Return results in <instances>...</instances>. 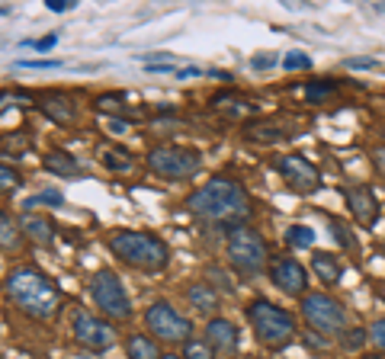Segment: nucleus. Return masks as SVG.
Segmentation results:
<instances>
[{"instance_id":"obj_1","label":"nucleus","mask_w":385,"mask_h":359,"mask_svg":"<svg viewBox=\"0 0 385 359\" xmlns=\"http://www.w3.org/2000/svg\"><path fill=\"white\" fill-rule=\"evenodd\" d=\"M186 209L196 218H202V222L241 228L244 218L250 215V196L237 180L212 177L209 183H202L199 189H192L186 196Z\"/></svg>"},{"instance_id":"obj_2","label":"nucleus","mask_w":385,"mask_h":359,"mask_svg":"<svg viewBox=\"0 0 385 359\" xmlns=\"http://www.w3.org/2000/svg\"><path fill=\"white\" fill-rule=\"evenodd\" d=\"M4 295L19 308L26 311L29 318H55V311L61 308V292L58 286L36 266H19L13 273H6L4 279Z\"/></svg>"},{"instance_id":"obj_3","label":"nucleus","mask_w":385,"mask_h":359,"mask_svg":"<svg viewBox=\"0 0 385 359\" xmlns=\"http://www.w3.org/2000/svg\"><path fill=\"white\" fill-rule=\"evenodd\" d=\"M109 254L141 273H160L170 266V247L151 231H113L106 241Z\"/></svg>"},{"instance_id":"obj_4","label":"nucleus","mask_w":385,"mask_h":359,"mask_svg":"<svg viewBox=\"0 0 385 359\" xmlns=\"http://www.w3.org/2000/svg\"><path fill=\"white\" fill-rule=\"evenodd\" d=\"M247 321L254 327L257 340L267 346H286L295 337V318L286 308L273 305L270 298H254L247 305Z\"/></svg>"},{"instance_id":"obj_5","label":"nucleus","mask_w":385,"mask_h":359,"mask_svg":"<svg viewBox=\"0 0 385 359\" xmlns=\"http://www.w3.org/2000/svg\"><path fill=\"white\" fill-rule=\"evenodd\" d=\"M145 167L160 180H192L202 170V154L186 145H158L148 151Z\"/></svg>"},{"instance_id":"obj_6","label":"nucleus","mask_w":385,"mask_h":359,"mask_svg":"<svg viewBox=\"0 0 385 359\" xmlns=\"http://www.w3.org/2000/svg\"><path fill=\"white\" fill-rule=\"evenodd\" d=\"M270 254H267V244H263V237L257 234L254 228H231L228 234V263L235 273L241 276H257L263 273V266H267Z\"/></svg>"},{"instance_id":"obj_7","label":"nucleus","mask_w":385,"mask_h":359,"mask_svg":"<svg viewBox=\"0 0 385 359\" xmlns=\"http://www.w3.org/2000/svg\"><path fill=\"white\" fill-rule=\"evenodd\" d=\"M299 311L314 333H344L346 331V308L327 292L302 295Z\"/></svg>"},{"instance_id":"obj_8","label":"nucleus","mask_w":385,"mask_h":359,"mask_svg":"<svg viewBox=\"0 0 385 359\" xmlns=\"http://www.w3.org/2000/svg\"><path fill=\"white\" fill-rule=\"evenodd\" d=\"M90 298L109 318H115V321L132 318V298H128L125 286H122V279L113 269H96L90 276Z\"/></svg>"},{"instance_id":"obj_9","label":"nucleus","mask_w":385,"mask_h":359,"mask_svg":"<svg viewBox=\"0 0 385 359\" xmlns=\"http://www.w3.org/2000/svg\"><path fill=\"white\" fill-rule=\"evenodd\" d=\"M145 324L154 337L170 340V343H186L192 337V321L183 318L170 301H151L145 311Z\"/></svg>"},{"instance_id":"obj_10","label":"nucleus","mask_w":385,"mask_h":359,"mask_svg":"<svg viewBox=\"0 0 385 359\" xmlns=\"http://www.w3.org/2000/svg\"><path fill=\"white\" fill-rule=\"evenodd\" d=\"M71 333H74V340L83 346V350L90 353H103L109 350V346L115 343V327L109 324V321H100L93 318L90 311H74V321H71Z\"/></svg>"},{"instance_id":"obj_11","label":"nucleus","mask_w":385,"mask_h":359,"mask_svg":"<svg viewBox=\"0 0 385 359\" xmlns=\"http://www.w3.org/2000/svg\"><path fill=\"white\" fill-rule=\"evenodd\" d=\"M273 167H276V173L286 180V186L292 192H314L321 186L318 167L308 157H302V154H282V157H276Z\"/></svg>"},{"instance_id":"obj_12","label":"nucleus","mask_w":385,"mask_h":359,"mask_svg":"<svg viewBox=\"0 0 385 359\" xmlns=\"http://www.w3.org/2000/svg\"><path fill=\"white\" fill-rule=\"evenodd\" d=\"M270 279L286 295H299V298L308 295V269L295 256H276L273 266H270Z\"/></svg>"},{"instance_id":"obj_13","label":"nucleus","mask_w":385,"mask_h":359,"mask_svg":"<svg viewBox=\"0 0 385 359\" xmlns=\"http://www.w3.org/2000/svg\"><path fill=\"white\" fill-rule=\"evenodd\" d=\"M344 199H346V205H350V215L356 218L363 228H372V224L379 222V202H376L372 186H366V183L344 186Z\"/></svg>"},{"instance_id":"obj_14","label":"nucleus","mask_w":385,"mask_h":359,"mask_svg":"<svg viewBox=\"0 0 385 359\" xmlns=\"http://www.w3.org/2000/svg\"><path fill=\"white\" fill-rule=\"evenodd\" d=\"M16 222H19V231H23L26 241L38 244V247H51V241H55V222H51L48 215H38V212H23Z\"/></svg>"},{"instance_id":"obj_15","label":"nucleus","mask_w":385,"mask_h":359,"mask_svg":"<svg viewBox=\"0 0 385 359\" xmlns=\"http://www.w3.org/2000/svg\"><path fill=\"white\" fill-rule=\"evenodd\" d=\"M38 109L48 115L55 125H74L77 122V106L71 96L64 93H42L38 96Z\"/></svg>"},{"instance_id":"obj_16","label":"nucleus","mask_w":385,"mask_h":359,"mask_svg":"<svg viewBox=\"0 0 385 359\" xmlns=\"http://www.w3.org/2000/svg\"><path fill=\"white\" fill-rule=\"evenodd\" d=\"M205 343L218 353H235L237 350V327L228 318H212L205 324Z\"/></svg>"},{"instance_id":"obj_17","label":"nucleus","mask_w":385,"mask_h":359,"mask_svg":"<svg viewBox=\"0 0 385 359\" xmlns=\"http://www.w3.org/2000/svg\"><path fill=\"white\" fill-rule=\"evenodd\" d=\"M96 160L113 173H132L135 170V154L119 147V145H109V141H100V145H96Z\"/></svg>"},{"instance_id":"obj_18","label":"nucleus","mask_w":385,"mask_h":359,"mask_svg":"<svg viewBox=\"0 0 385 359\" xmlns=\"http://www.w3.org/2000/svg\"><path fill=\"white\" fill-rule=\"evenodd\" d=\"M42 167L48 173H55V177H64V180L83 177V164L74 157V154H68V151H48V154H45V160H42Z\"/></svg>"},{"instance_id":"obj_19","label":"nucleus","mask_w":385,"mask_h":359,"mask_svg":"<svg viewBox=\"0 0 385 359\" xmlns=\"http://www.w3.org/2000/svg\"><path fill=\"white\" fill-rule=\"evenodd\" d=\"M312 269L324 286H337L340 276H344V263H340L334 254H327V250H318V254L312 256Z\"/></svg>"},{"instance_id":"obj_20","label":"nucleus","mask_w":385,"mask_h":359,"mask_svg":"<svg viewBox=\"0 0 385 359\" xmlns=\"http://www.w3.org/2000/svg\"><path fill=\"white\" fill-rule=\"evenodd\" d=\"M186 301L192 305V311L212 314L218 308V292L209 286V282H192V286L186 288Z\"/></svg>"},{"instance_id":"obj_21","label":"nucleus","mask_w":385,"mask_h":359,"mask_svg":"<svg viewBox=\"0 0 385 359\" xmlns=\"http://www.w3.org/2000/svg\"><path fill=\"white\" fill-rule=\"evenodd\" d=\"M23 231H19V222L10 215V212L0 209V250H19L23 247Z\"/></svg>"},{"instance_id":"obj_22","label":"nucleus","mask_w":385,"mask_h":359,"mask_svg":"<svg viewBox=\"0 0 385 359\" xmlns=\"http://www.w3.org/2000/svg\"><path fill=\"white\" fill-rule=\"evenodd\" d=\"M125 356L128 359H160V350H158V343H154L151 337H145V333H132V337L125 340Z\"/></svg>"},{"instance_id":"obj_23","label":"nucleus","mask_w":385,"mask_h":359,"mask_svg":"<svg viewBox=\"0 0 385 359\" xmlns=\"http://www.w3.org/2000/svg\"><path fill=\"white\" fill-rule=\"evenodd\" d=\"M29 147H32V135L26 132V128L0 135V151H4V154H13V157H19V154H26Z\"/></svg>"},{"instance_id":"obj_24","label":"nucleus","mask_w":385,"mask_h":359,"mask_svg":"<svg viewBox=\"0 0 385 359\" xmlns=\"http://www.w3.org/2000/svg\"><path fill=\"white\" fill-rule=\"evenodd\" d=\"M286 244L295 250H305V247H314V231L308 224H289L286 228Z\"/></svg>"},{"instance_id":"obj_25","label":"nucleus","mask_w":385,"mask_h":359,"mask_svg":"<svg viewBox=\"0 0 385 359\" xmlns=\"http://www.w3.org/2000/svg\"><path fill=\"white\" fill-rule=\"evenodd\" d=\"M61 202H64V196H61L58 189H42V192H36V196L26 199L23 209H26V212H36L38 205H61Z\"/></svg>"},{"instance_id":"obj_26","label":"nucleus","mask_w":385,"mask_h":359,"mask_svg":"<svg viewBox=\"0 0 385 359\" xmlns=\"http://www.w3.org/2000/svg\"><path fill=\"white\" fill-rule=\"evenodd\" d=\"M183 359H215V350H212L205 340H186L183 343Z\"/></svg>"},{"instance_id":"obj_27","label":"nucleus","mask_w":385,"mask_h":359,"mask_svg":"<svg viewBox=\"0 0 385 359\" xmlns=\"http://www.w3.org/2000/svg\"><path fill=\"white\" fill-rule=\"evenodd\" d=\"M340 337H344V340H340V343H344V350L353 353V350H363V343L369 340V331H363V327H350V331H344Z\"/></svg>"},{"instance_id":"obj_28","label":"nucleus","mask_w":385,"mask_h":359,"mask_svg":"<svg viewBox=\"0 0 385 359\" xmlns=\"http://www.w3.org/2000/svg\"><path fill=\"white\" fill-rule=\"evenodd\" d=\"M282 68L286 71H308L312 68V58H308L305 51H289V55L282 58Z\"/></svg>"},{"instance_id":"obj_29","label":"nucleus","mask_w":385,"mask_h":359,"mask_svg":"<svg viewBox=\"0 0 385 359\" xmlns=\"http://www.w3.org/2000/svg\"><path fill=\"white\" fill-rule=\"evenodd\" d=\"M23 183V177H19L13 167H6V164H0V192H10V189H16V186Z\"/></svg>"},{"instance_id":"obj_30","label":"nucleus","mask_w":385,"mask_h":359,"mask_svg":"<svg viewBox=\"0 0 385 359\" xmlns=\"http://www.w3.org/2000/svg\"><path fill=\"white\" fill-rule=\"evenodd\" d=\"M331 90H334V83H308L305 87V100L308 103H321V100H327L331 96Z\"/></svg>"},{"instance_id":"obj_31","label":"nucleus","mask_w":385,"mask_h":359,"mask_svg":"<svg viewBox=\"0 0 385 359\" xmlns=\"http://www.w3.org/2000/svg\"><path fill=\"white\" fill-rule=\"evenodd\" d=\"M96 109H103V113H119L122 109V93H103L100 100H96Z\"/></svg>"},{"instance_id":"obj_32","label":"nucleus","mask_w":385,"mask_h":359,"mask_svg":"<svg viewBox=\"0 0 385 359\" xmlns=\"http://www.w3.org/2000/svg\"><path fill=\"white\" fill-rule=\"evenodd\" d=\"M205 276H209V279H215V282H222L225 292H235V282L228 279V273H225L222 266H215V263H212V266H205Z\"/></svg>"},{"instance_id":"obj_33","label":"nucleus","mask_w":385,"mask_h":359,"mask_svg":"<svg viewBox=\"0 0 385 359\" xmlns=\"http://www.w3.org/2000/svg\"><path fill=\"white\" fill-rule=\"evenodd\" d=\"M369 340L379 346V350L385 353V318H379V321H372V327H369Z\"/></svg>"},{"instance_id":"obj_34","label":"nucleus","mask_w":385,"mask_h":359,"mask_svg":"<svg viewBox=\"0 0 385 359\" xmlns=\"http://www.w3.org/2000/svg\"><path fill=\"white\" fill-rule=\"evenodd\" d=\"M16 68H32V71H55V68H61V61H42V58H32V61H16Z\"/></svg>"},{"instance_id":"obj_35","label":"nucleus","mask_w":385,"mask_h":359,"mask_svg":"<svg viewBox=\"0 0 385 359\" xmlns=\"http://www.w3.org/2000/svg\"><path fill=\"white\" fill-rule=\"evenodd\" d=\"M23 45H32L36 51H51L58 45V36L51 32V36H42V38H32V42H23Z\"/></svg>"},{"instance_id":"obj_36","label":"nucleus","mask_w":385,"mask_h":359,"mask_svg":"<svg viewBox=\"0 0 385 359\" xmlns=\"http://www.w3.org/2000/svg\"><path fill=\"white\" fill-rule=\"evenodd\" d=\"M273 64H276V55H273V51H270V55H267V51H263V55L250 58V68H254V71H270V68H273Z\"/></svg>"},{"instance_id":"obj_37","label":"nucleus","mask_w":385,"mask_h":359,"mask_svg":"<svg viewBox=\"0 0 385 359\" xmlns=\"http://www.w3.org/2000/svg\"><path fill=\"white\" fill-rule=\"evenodd\" d=\"M45 6H48L51 13H68L77 6V0H45Z\"/></svg>"},{"instance_id":"obj_38","label":"nucleus","mask_w":385,"mask_h":359,"mask_svg":"<svg viewBox=\"0 0 385 359\" xmlns=\"http://www.w3.org/2000/svg\"><path fill=\"white\" fill-rule=\"evenodd\" d=\"M331 228H334V237H337V241L344 244L346 250H353V237H350V231H344V224H337V222H334Z\"/></svg>"},{"instance_id":"obj_39","label":"nucleus","mask_w":385,"mask_h":359,"mask_svg":"<svg viewBox=\"0 0 385 359\" xmlns=\"http://www.w3.org/2000/svg\"><path fill=\"white\" fill-rule=\"evenodd\" d=\"M372 164H376V170L385 177V145L382 147H372Z\"/></svg>"},{"instance_id":"obj_40","label":"nucleus","mask_w":385,"mask_h":359,"mask_svg":"<svg viewBox=\"0 0 385 359\" xmlns=\"http://www.w3.org/2000/svg\"><path fill=\"white\" fill-rule=\"evenodd\" d=\"M305 343H308V350H324V346H327V340H324V337L318 340V333L312 331V333H308V337H305Z\"/></svg>"},{"instance_id":"obj_41","label":"nucleus","mask_w":385,"mask_h":359,"mask_svg":"<svg viewBox=\"0 0 385 359\" xmlns=\"http://www.w3.org/2000/svg\"><path fill=\"white\" fill-rule=\"evenodd\" d=\"M346 68H376V58H350Z\"/></svg>"},{"instance_id":"obj_42","label":"nucleus","mask_w":385,"mask_h":359,"mask_svg":"<svg viewBox=\"0 0 385 359\" xmlns=\"http://www.w3.org/2000/svg\"><path fill=\"white\" fill-rule=\"evenodd\" d=\"M199 74H202V71H199V68H192V64H190V68H180L173 77H177V80H190V77H199Z\"/></svg>"},{"instance_id":"obj_43","label":"nucleus","mask_w":385,"mask_h":359,"mask_svg":"<svg viewBox=\"0 0 385 359\" xmlns=\"http://www.w3.org/2000/svg\"><path fill=\"white\" fill-rule=\"evenodd\" d=\"M109 128H113L115 135H122V132L128 128V122H125V119H113V122H109Z\"/></svg>"},{"instance_id":"obj_44","label":"nucleus","mask_w":385,"mask_h":359,"mask_svg":"<svg viewBox=\"0 0 385 359\" xmlns=\"http://www.w3.org/2000/svg\"><path fill=\"white\" fill-rule=\"evenodd\" d=\"M160 359H183V356H177V353H167V356H160Z\"/></svg>"},{"instance_id":"obj_45","label":"nucleus","mask_w":385,"mask_h":359,"mask_svg":"<svg viewBox=\"0 0 385 359\" xmlns=\"http://www.w3.org/2000/svg\"><path fill=\"white\" fill-rule=\"evenodd\" d=\"M363 359H382V356H363Z\"/></svg>"}]
</instances>
